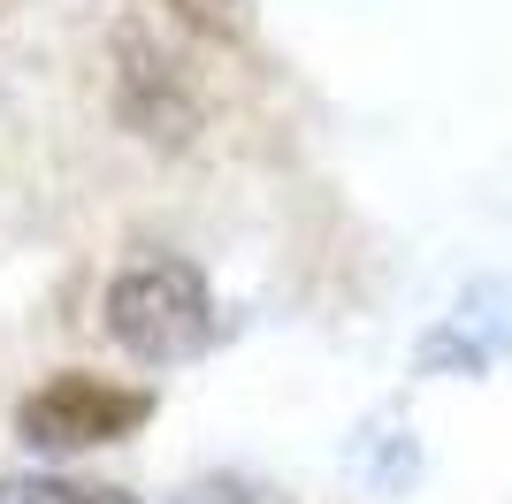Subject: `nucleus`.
<instances>
[{"mask_svg":"<svg viewBox=\"0 0 512 504\" xmlns=\"http://www.w3.org/2000/svg\"><path fill=\"white\" fill-rule=\"evenodd\" d=\"M260 489L245 482V474H199V482H184L176 497H161V504H253Z\"/></svg>","mask_w":512,"mask_h":504,"instance_id":"nucleus-6","label":"nucleus"},{"mask_svg":"<svg viewBox=\"0 0 512 504\" xmlns=\"http://www.w3.org/2000/svg\"><path fill=\"white\" fill-rule=\"evenodd\" d=\"M176 16L192 23L199 39H245V31H253V0H169Z\"/></svg>","mask_w":512,"mask_h":504,"instance_id":"nucleus-5","label":"nucleus"},{"mask_svg":"<svg viewBox=\"0 0 512 504\" xmlns=\"http://www.w3.org/2000/svg\"><path fill=\"white\" fill-rule=\"evenodd\" d=\"M0 504H138L123 482H85V474H0Z\"/></svg>","mask_w":512,"mask_h":504,"instance_id":"nucleus-4","label":"nucleus"},{"mask_svg":"<svg viewBox=\"0 0 512 504\" xmlns=\"http://www.w3.org/2000/svg\"><path fill=\"white\" fill-rule=\"evenodd\" d=\"M153 390L138 382H107V375H69L39 382L31 398H16V443L39 451V459H77V451H107V443H130L153 420Z\"/></svg>","mask_w":512,"mask_h":504,"instance_id":"nucleus-2","label":"nucleus"},{"mask_svg":"<svg viewBox=\"0 0 512 504\" xmlns=\"http://www.w3.org/2000/svg\"><path fill=\"white\" fill-rule=\"evenodd\" d=\"M100 314H107V336H115L138 367H153V375L207 359L214 336H222L207 275H199L184 252H146V260H130V268L107 283Z\"/></svg>","mask_w":512,"mask_h":504,"instance_id":"nucleus-1","label":"nucleus"},{"mask_svg":"<svg viewBox=\"0 0 512 504\" xmlns=\"http://www.w3.org/2000/svg\"><path fill=\"white\" fill-rule=\"evenodd\" d=\"M505 359H512V283L505 275H482L421 336V375H490Z\"/></svg>","mask_w":512,"mask_h":504,"instance_id":"nucleus-3","label":"nucleus"}]
</instances>
